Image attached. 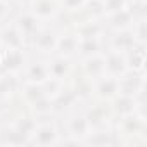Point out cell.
I'll list each match as a JSON object with an SVG mask.
<instances>
[{
  "label": "cell",
  "instance_id": "obj_1",
  "mask_svg": "<svg viewBox=\"0 0 147 147\" xmlns=\"http://www.w3.org/2000/svg\"><path fill=\"white\" fill-rule=\"evenodd\" d=\"M12 21H14V24L18 26V30L21 31L26 47H30L31 40L36 36V33H38V31L43 28V24H45L40 18H36V16H35L30 9H26V7L21 9V11H16L14 16H12Z\"/></svg>",
  "mask_w": 147,
  "mask_h": 147
},
{
  "label": "cell",
  "instance_id": "obj_2",
  "mask_svg": "<svg viewBox=\"0 0 147 147\" xmlns=\"http://www.w3.org/2000/svg\"><path fill=\"white\" fill-rule=\"evenodd\" d=\"M85 118L90 125V130L94 128H102L107 125H113V113L109 107V102L106 100H99V99H90V104L83 107Z\"/></svg>",
  "mask_w": 147,
  "mask_h": 147
},
{
  "label": "cell",
  "instance_id": "obj_3",
  "mask_svg": "<svg viewBox=\"0 0 147 147\" xmlns=\"http://www.w3.org/2000/svg\"><path fill=\"white\" fill-rule=\"evenodd\" d=\"M78 106L66 113V135L73 140H76L78 144H83V138L90 131V125L85 118L83 107L78 109Z\"/></svg>",
  "mask_w": 147,
  "mask_h": 147
},
{
  "label": "cell",
  "instance_id": "obj_4",
  "mask_svg": "<svg viewBox=\"0 0 147 147\" xmlns=\"http://www.w3.org/2000/svg\"><path fill=\"white\" fill-rule=\"evenodd\" d=\"M57 35H59V30H55L54 26L43 24V28L31 40L28 50L35 52L36 55H43V57L54 54L55 52V43H57Z\"/></svg>",
  "mask_w": 147,
  "mask_h": 147
},
{
  "label": "cell",
  "instance_id": "obj_5",
  "mask_svg": "<svg viewBox=\"0 0 147 147\" xmlns=\"http://www.w3.org/2000/svg\"><path fill=\"white\" fill-rule=\"evenodd\" d=\"M61 140V130L55 121H40L30 137V145H57Z\"/></svg>",
  "mask_w": 147,
  "mask_h": 147
},
{
  "label": "cell",
  "instance_id": "obj_6",
  "mask_svg": "<svg viewBox=\"0 0 147 147\" xmlns=\"http://www.w3.org/2000/svg\"><path fill=\"white\" fill-rule=\"evenodd\" d=\"M28 49H9L4 47L2 49V67L0 71L2 73H12V75H19L28 62Z\"/></svg>",
  "mask_w": 147,
  "mask_h": 147
},
{
  "label": "cell",
  "instance_id": "obj_7",
  "mask_svg": "<svg viewBox=\"0 0 147 147\" xmlns=\"http://www.w3.org/2000/svg\"><path fill=\"white\" fill-rule=\"evenodd\" d=\"M78 104H82V100H80L76 90L71 87L69 82H66L64 87L52 97V113L54 114H66L67 111L76 107Z\"/></svg>",
  "mask_w": 147,
  "mask_h": 147
},
{
  "label": "cell",
  "instance_id": "obj_8",
  "mask_svg": "<svg viewBox=\"0 0 147 147\" xmlns=\"http://www.w3.org/2000/svg\"><path fill=\"white\" fill-rule=\"evenodd\" d=\"M47 69H49V76L61 80V82H67L71 78V75L75 73V64L73 59L59 55V54H50L47 55Z\"/></svg>",
  "mask_w": 147,
  "mask_h": 147
},
{
  "label": "cell",
  "instance_id": "obj_9",
  "mask_svg": "<svg viewBox=\"0 0 147 147\" xmlns=\"http://www.w3.org/2000/svg\"><path fill=\"white\" fill-rule=\"evenodd\" d=\"M21 80L30 83H43L49 78V69H47V57H28V62L21 73Z\"/></svg>",
  "mask_w": 147,
  "mask_h": 147
},
{
  "label": "cell",
  "instance_id": "obj_10",
  "mask_svg": "<svg viewBox=\"0 0 147 147\" xmlns=\"http://www.w3.org/2000/svg\"><path fill=\"white\" fill-rule=\"evenodd\" d=\"M78 43H80V36L75 33V30L71 26H66V28L59 30L57 43H55V54L75 59L76 52H78Z\"/></svg>",
  "mask_w": 147,
  "mask_h": 147
},
{
  "label": "cell",
  "instance_id": "obj_11",
  "mask_svg": "<svg viewBox=\"0 0 147 147\" xmlns=\"http://www.w3.org/2000/svg\"><path fill=\"white\" fill-rule=\"evenodd\" d=\"M118 94H119V87H118V78L116 76L102 75L100 78L92 82V97L94 99L109 102Z\"/></svg>",
  "mask_w": 147,
  "mask_h": 147
},
{
  "label": "cell",
  "instance_id": "obj_12",
  "mask_svg": "<svg viewBox=\"0 0 147 147\" xmlns=\"http://www.w3.org/2000/svg\"><path fill=\"white\" fill-rule=\"evenodd\" d=\"M36 18H40L43 23L47 21H55L62 9H61V4H59V0H31V2L28 4V7Z\"/></svg>",
  "mask_w": 147,
  "mask_h": 147
},
{
  "label": "cell",
  "instance_id": "obj_13",
  "mask_svg": "<svg viewBox=\"0 0 147 147\" xmlns=\"http://www.w3.org/2000/svg\"><path fill=\"white\" fill-rule=\"evenodd\" d=\"M118 87H119V94L135 97L138 92L145 90V73L126 71L125 75L118 78Z\"/></svg>",
  "mask_w": 147,
  "mask_h": 147
},
{
  "label": "cell",
  "instance_id": "obj_14",
  "mask_svg": "<svg viewBox=\"0 0 147 147\" xmlns=\"http://www.w3.org/2000/svg\"><path fill=\"white\" fill-rule=\"evenodd\" d=\"M80 73L83 76H87L88 80H97L102 75H106V62H104V52L102 54H95V55H88V57H82L80 59Z\"/></svg>",
  "mask_w": 147,
  "mask_h": 147
},
{
  "label": "cell",
  "instance_id": "obj_15",
  "mask_svg": "<svg viewBox=\"0 0 147 147\" xmlns=\"http://www.w3.org/2000/svg\"><path fill=\"white\" fill-rule=\"evenodd\" d=\"M135 18L133 14L130 12L128 7L125 9H119L116 12H109L102 18V23H104V28L106 31H119V30H126V28H131Z\"/></svg>",
  "mask_w": 147,
  "mask_h": 147
},
{
  "label": "cell",
  "instance_id": "obj_16",
  "mask_svg": "<svg viewBox=\"0 0 147 147\" xmlns=\"http://www.w3.org/2000/svg\"><path fill=\"white\" fill-rule=\"evenodd\" d=\"M0 36H2V45L9 47V49H28L21 31L18 30V26L14 24L12 18L5 23L0 24Z\"/></svg>",
  "mask_w": 147,
  "mask_h": 147
},
{
  "label": "cell",
  "instance_id": "obj_17",
  "mask_svg": "<svg viewBox=\"0 0 147 147\" xmlns=\"http://www.w3.org/2000/svg\"><path fill=\"white\" fill-rule=\"evenodd\" d=\"M104 62H106V75L119 78L121 75L128 71L126 69V61H125V52L106 49L104 50Z\"/></svg>",
  "mask_w": 147,
  "mask_h": 147
},
{
  "label": "cell",
  "instance_id": "obj_18",
  "mask_svg": "<svg viewBox=\"0 0 147 147\" xmlns=\"http://www.w3.org/2000/svg\"><path fill=\"white\" fill-rule=\"evenodd\" d=\"M135 36L131 28L126 30H119V31H111L109 38L106 42V49H113V50H119V52H126L135 45Z\"/></svg>",
  "mask_w": 147,
  "mask_h": 147
},
{
  "label": "cell",
  "instance_id": "obj_19",
  "mask_svg": "<svg viewBox=\"0 0 147 147\" xmlns=\"http://www.w3.org/2000/svg\"><path fill=\"white\" fill-rule=\"evenodd\" d=\"M75 30V33L80 38H92V36H104L106 35V28L102 19H94V18H87L83 21H78L71 26Z\"/></svg>",
  "mask_w": 147,
  "mask_h": 147
},
{
  "label": "cell",
  "instance_id": "obj_20",
  "mask_svg": "<svg viewBox=\"0 0 147 147\" xmlns=\"http://www.w3.org/2000/svg\"><path fill=\"white\" fill-rule=\"evenodd\" d=\"M126 69L133 73H145V43L135 42V45L125 52Z\"/></svg>",
  "mask_w": 147,
  "mask_h": 147
},
{
  "label": "cell",
  "instance_id": "obj_21",
  "mask_svg": "<svg viewBox=\"0 0 147 147\" xmlns=\"http://www.w3.org/2000/svg\"><path fill=\"white\" fill-rule=\"evenodd\" d=\"M109 107H111L113 116L121 118V116H126V114H131L137 111V100L131 95L118 94L116 97H113L109 100Z\"/></svg>",
  "mask_w": 147,
  "mask_h": 147
},
{
  "label": "cell",
  "instance_id": "obj_22",
  "mask_svg": "<svg viewBox=\"0 0 147 147\" xmlns=\"http://www.w3.org/2000/svg\"><path fill=\"white\" fill-rule=\"evenodd\" d=\"M106 50V35L104 36H92V38H80L76 57H88L95 54H102Z\"/></svg>",
  "mask_w": 147,
  "mask_h": 147
},
{
  "label": "cell",
  "instance_id": "obj_23",
  "mask_svg": "<svg viewBox=\"0 0 147 147\" xmlns=\"http://www.w3.org/2000/svg\"><path fill=\"white\" fill-rule=\"evenodd\" d=\"M36 125H38V118L36 116H33L28 109H26V113H19L18 116H14L12 118V121H11V126L16 130V131H19V133H23L24 137H31V133H33V130L36 128Z\"/></svg>",
  "mask_w": 147,
  "mask_h": 147
},
{
  "label": "cell",
  "instance_id": "obj_24",
  "mask_svg": "<svg viewBox=\"0 0 147 147\" xmlns=\"http://www.w3.org/2000/svg\"><path fill=\"white\" fill-rule=\"evenodd\" d=\"M0 142L7 145H30V138L16 131L11 125H7L4 130H0Z\"/></svg>",
  "mask_w": 147,
  "mask_h": 147
},
{
  "label": "cell",
  "instance_id": "obj_25",
  "mask_svg": "<svg viewBox=\"0 0 147 147\" xmlns=\"http://www.w3.org/2000/svg\"><path fill=\"white\" fill-rule=\"evenodd\" d=\"M131 31H133V36H135L137 42L145 43V42H147V38H145V36H147V23H145V18L135 19L133 24H131Z\"/></svg>",
  "mask_w": 147,
  "mask_h": 147
},
{
  "label": "cell",
  "instance_id": "obj_26",
  "mask_svg": "<svg viewBox=\"0 0 147 147\" xmlns=\"http://www.w3.org/2000/svg\"><path fill=\"white\" fill-rule=\"evenodd\" d=\"M61 9L66 14H73V12H78L80 9H83V5L87 4V0H59Z\"/></svg>",
  "mask_w": 147,
  "mask_h": 147
},
{
  "label": "cell",
  "instance_id": "obj_27",
  "mask_svg": "<svg viewBox=\"0 0 147 147\" xmlns=\"http://www.w3.org/2000/svg\"><path fill=\"white\" fill-rule=\"evenodd\" d=\"M14 2L12 0H0V24L9 21L14 16Z\"/></svg>",
  "mask_w": 147,
  "mask_h": 147
},
{
  "label": "cell",
  "instance_id": "obj_28",
  "mask_svg": "<svg viewBox=\"0 0 147 147\" xmlns=\"http://www.w3.org/2000/svg\"><path fill=\"white\" fill-rule=\"evenodd\" d=\"M12 2H14V4H19L21 7H23V5H24V7H28V4L31 2V0H12Z\"/></svg>",
  "mask_w": 147,
  "mask_h": 147
},
{
  "label": "cell",
  "instance_id": "obj_29",
  "mask_svg": "<svg viewBox=\"0 0 147 147\" xmlns=\"http://www.w3.org/2000/svg\"><path fill=\"white\" fill-rule=\"evenodd\" d=\"M0 67H2V50H0Z\"/></svg>",
  "mask_w": 147,
  "mask_h": 147
},
{
  "label": "cell",
  "instance_id": "obj_30",
  "mask_svg": "<svg viewBox=\"0 0 147 147\" xmlns=\"http://www.w3.org/2000/svg\"><path fill=\"white\" fill-rule=\"evenodd\" d=\"M4 49V45H2V36H0V50H2Z\"/></svg>",
  "mask_w": 147,
  "mask_h": 147
}]
</instances>
